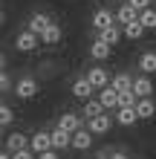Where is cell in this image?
Returning <instances> with one entry per match:
<instances>
[{"label": "cell", "mask_w": 156, "mask_h": 159, "mask_svg": "<svg viewBox=\"0 0 156 159\" xmlns=\"http://www.w3.org/2000/svg\"><path fill=\"white\" fill-rule=\"evenodd\" d=\"M38 43H41V35L23 29V32H17V38H15V49H17V52H32Z\"/></svg>", "instance_id": "cell-1"}, {"label": "cell", "mask_w": 156, "mask_h": 159, "mask_svg": "<svg viewBox=\"0 0 156 159\" xmlns=\"http://www.w3.org/2000/svg\"><path fill=\"white\" fill-rule=\"evenodd\" d=\"M15 93H17V98H35V96H38V81H35L32 75L17 78V84H15Z\"/></svg>", "instance_id": "cell-2"}, {"label": "cell", "mask_w": 156, "mask_h": 159, "mask_svg": "<svg viewBox=\"0 0 156 159\" xmlns=\"http://www.w3.org/2000/svg\"><path fill=\"white\" fill-rule=\"evenodd\" d=\"M67 148H72V133L69 130H64V127H55L52 130V151H67Z\"/></svg>", "instance_id": "cell-3"}, {"label": "cell", "mask_w": 156, "mask_h": 159, "mask_svg": "<svg viewBox=\"0 0 156 159\" xmlns=\"http://www.w3.org/2000/svg\"><path fill=\"white\" fill-rule=\"evenodd\" d=\"M29 148L35 153H47V151H52V133H43V130H38L32 139H29Z\"/></svg>", "instance_id": "cell-4"}, {"label": "cell", "mask_w": 156, "mask_h": 159, "mask_svg": "<svg viewBox=\"0 0 156 159\" xmlns=\"http://www.w3.org/2000/svg\"><path fill=\"white\" fill-rule=\"evenodd\" d=\"M87 78H90V84H93L96 90H104V87H110V84H113V78L107 75L104 67H93V70L87 72Z\"/></svg>", "instance_id": "cell-5"}, {"label": "cell", "mask_w": 156, "mask_h": 159, "mask_svg": "<svg viewBox=\"0 0 156 159\" xmlns=\"http://www.w3.org/2000/svg\"><path fill=\"white\" fill-rule=\"evenodd\" d=\"M93 84H90V78L87 75H81V78H75L72 81V96L75 98H84V101H90V96H93Z\"/></svg>", "instance_id": "cell-6"}, {"label": "cell", "mask_w": 156, "mask_h": 159, "mask_svg": "<svg viewBox=\"0 0 156 159\" xmlns=\"http://www.w3.org/2000/svg\"><path fill=\"white\" fill-rule=\"evenodd\" d=\"M93 136L96 133H90V127L75 130V133H72V148H75V151H87V148L93 145Z\"/></svg>", "instance_id": "cell-7"}, {"label": "cell", "mask_w": 156, "mask_h": 159, "mask_svg": "<svg viewBox=\"0 0 156 159\" xmlns=\"http://www.w3.org/2000/svg\"><path fill=\"white\" fill-rule=\"evenodd\" d=\"M29 139H32V136H23V133H9V136H6V151H9V153L23 151V148H29Z\"/></svg>", "instance_id": "cell-8"}, {"label": "cell", "mask_w": 156, "mask_h": 159, "mask_svg": "<svg viewBox=\"0 0 156 159\" xmlns=\"http://www.w3.org/2000/svg\"><path fill=\"white\" fill-rule=\"evenodd\" d=\"M49 23H52V17H49V15H43V12H35V15L29 17V23H26V29H29V32H35V35H41V32L47 29Z\"/></svg>", "instance_id": "cell-9"}, {"label": "cell", "mask_w": 156, "mask_h": 159, "mask_svg": "<svg viewBox=\"0 0 156 159\" xmlns=\"http://www.w3.org/2000/svg\"><path fill=\"white\" fill-rule=\"evenodd\" d=\"M98 98H101L104 110H118V107H122V98H118V90H113V87H104Z\"/></svg>", "instance_id": "cell-10"}, {"label": "cell", "mask_w": 156, "mask_h": 159, "mask_svg": "<svg viewBox=\"0 0 156 159\" xmlns=\"http://www.w3.org/2000/svg\"><path fill=\"white\" fill-rule=\"evenodd\" d=\"M133 93L139 98H150V93H153V81H150V75H139L133 81Z\"/></svg>", "instance_id": "cell-11"}, {"label": "cell", "mask_w": 156, "mask_h": 159, "mask_svg": "<svg viewBox=\"0 0 156 159\" xmlns=\"http://www.w3.org/2000/svg\"><path fill=\"white\" fill-rule=\"evenodd\" d=\"M61 35H64V32H61V26L52 20V23L47 26V29L41 32V43H47V46H55V43L61 41Z\"/></svg>", "instance_id": "cell-12"}, {"label": "cell", "mask_w": 156, "mask_h": 159, "mask_svg": "<svg viewBox=\"0 0 156 159\" xmlns=\"http://www.w3.org/2000/svg\"><path fill=\"white\" fill-rule=\"evenodd\" d=\"M87 127H90V133H96V136H101L110 130V113H101V116H96L93 121H87Z\"/></svg>", "instance_id": "cell-13"}, {"label": "cell", "mask_w": 156, "mask_h": 159, "mask_svg": "<svg viewBox=\"0 0 156 159\" xmlns=\"http://www.w3.org/2000/svg\"><path fill=\"white\" fill-rule=\"evenodd\" d=\"M113 23H116V17L110 15V9H98V12L93 15V26H96L98 32L107 29V26H113Z\"/></svg>", "instance_id": "cell-14"}, {"label": "cell", "mask_w": 156, "mask_h": 159, "mask_svg": "<svg viewBox=\"0 0 156 159\" xmlns=\"http://www.w3.org/2000/svg\"><path fill=\"white\" fill-rule=\"evenodd\" d=\"M116 121H118V125H124V127H130V125L139 121V113H136V107H118Z\"/></svg>", "instance_id": "cell-15"}, {"label": "cell", "mask_w": 156, "mask_h": 159, "mask_svg": "<svg viewBox=\"0 0 156 159\" xmlns=\"http://www.w3.org/2000/svg\"><path fill=\"white\" fill-rule=\"evenodd\" d=\"M122 35H124V29H118V26L113 23V26H107V29L98 32V38H101L104 43H110V46H116L118 41H122Z\"/></svg>", "instance_id": "cell-16"}, {"label": "cell", "mask_w": 156, "mask_h": 159, "mask_svg": "<svg viewBox=\"0 0 156 159\" xmlns=\"http://www.w3.org/2000/svg\"><path fill=\"white\" fill-rule=\"evenodd\" d=\"M139 15H142V12H136V9H133L130 3H124V6H122V9H118V12H116V20L127 26V23H133V20H139Z\"/></svg>", "instance_id": "cell-17"}, {"label": "cell", "mask_w": 156, "mask_h": 159, "mask_svg": "<svg viewBox=\"0 0 156 159\" xmlns=\"http://www.w3.org/2000/svg\"><path fill=\"white\" fill-rule=\"evenodd\" d=\"M110 49H113L110 43H104L101 38H96V41H93V46H90V55H93L96 61H104V58H110Z\"/></svg>", "instance_id": "cell-18"}, {"label": "cell", "mask_w": 156, "mask_h": 159, "mask_svg": "<svg viewBox=\"0 0 156 159\" xmlns=\"http://www.w3.org/2000/svg\"><path fill=\"white\" fill-rule=\"evenodd\" d=\"M58 127L69 130V133H75V130H81V119H78L75 113H61V119H58Z\"/></svg>", "instance_id": "cell-19"}, {"label": "cell", "mask_w": 156, "mask_h": 159, "mask_svg": "<svg viewBox=\"0 0 156 159\" xmlns=\"http://www.w3.org/2000/svg\"><path fill=\"white\" fill-rule=\"evenodd\" d=\"M139 70H142V75H153L156 72V52H142Z\"/></svg>", "instance_id": "cell-20"}, {"label": "cell", "mask_w": 156, "mask_h": 159, "mask_svg": "<svg viewBox=\"0 0 156 159\" xmlns=\"http://www.w3.org/2000/svg\"><path fill=\"white\" fill-rule=\"evenodd\" d=\"M101 113H104L101 98H90V101H84V116H87V121H93L96 116H101Z\"/></svg>", "instance_id": "cell-21"}, {"label": "cell", "mask_w": 156, "mask_h": 159, "mask_svg": "<svg viewBox=\"0 0 156 159\" xmlns=\"http://www.w3.org/2000/svg\"><path fill=\"white\" fill-rule=\"evenodd\" d=\"M133 81L136 78H130L127 72H118V75H113V84H110V87L118 90V93H127V90H133Z\"/></svg>", "instance_id": "cell-22"}, {"label": "cell", "mask_w": 156, "mask_h": 159, "mask_svg": "<svg viewBox=\"0 0 156 159\" xmlns=\"http://www.w3.org/2000/svg\"><path fill=\"white\" fill-rule=\"evenodd\" d=\"M136 113H139V119H153V116H156V104H153V98H139V104H136Z\"/></svg>", "instance_id": "cell-23"}, {"label": "cell", "mask_w": 156, "mask_h": 159, "mask_svg": "<svg viewBox=\"0 0 156 159\" xmlns=\"http://www.w3.org/2000/svg\"><path fill=\"white\" fill-rule=\"evenodd\" d=\"M148 32L145 26L139 23V20H133V23H127L124 26V38H130V41H142V35Z\"/></svg>", "instance_id": "cell-24"}, {"label": "cell", "mask_w": 156, "mask_h": 159, "mask_svg": "<svg viewBox=\"0 0 156 159\" xmlns=\"http://www.w3.org/2000/svg\"><path fill=\"white\" fill-rule=\"evenodd\" d=\"M139 23L145 26V29H156V9H145V12L139 15Z\"/></svg>", "instance_id": "cell-25"}, {"label": "cell", "mask_w": 156, "mask_h": 159, "mask_svg": "<svg viewBox=\"0 0 156 159\" xmlns=\"http://www.w3.org/2000/svg\"><path fill=\"white\" fill-rule=\"evenodd\" d=\"M0 121H3V127H9V125L15 121V113H12V107H9V104L0 107Z\"/></svg>", "instance_id": "cell-26"}, {"label": "cell", "mask_w": 156, "mask_h": 159, "mask_svg": "<svg viewBox=\"0 0 156 159\" xmlns=\"http://www.w3.org/2000/svg\"><path fill=\"white\" fill-rule=\"evenodd\" d=\"M12 159H38V153H35L32 148H23V151H17V153H12Z\"/></svg>", "instance_id": "cell-27"}, {"label": "cell", "mask_w": 156, "mask_h": 159, "mask_svg": "<svg viewBox=\"0 0 156 159\" xmlns=\"http://www.w3.org/2000/svg\"><path fill=\"white\" fill-rule=\"evenodd\" d=\"M0 87H3V93H9V90L15 93V84H12V75H9L6 70H3V78H0Z\"/></svg>", "instance_id": "cell-28"}, {"label": "cell", "mask_w": 156, "mask_h": 159, "mask_svg": "<svg viewBox=\"0 0 156 159\" xmlns=\"http://www.w3.org/2000/svg\"><path fill=\"white\" fill-rule=\"evenodd\" d=\"M127 3H130L136 12H145V9H150V0H127Z\"/></svg>", "instance_id": "cell-29"}, {"label": "cell", "mask_w": 156, "mask_h": 159, "mask_svg": "<svg viewBox=\"0 0 156 159\" xmlns=\"http://www.w3.org/2000/svg\"><path fill=\"white\" fill-rule=\"evenodd\" d=\"M101 159H130L124 151H113V153H101Z\"/></svg>", "instance_id": "cell-30"}, {"label": "cell", "mask_w": 156, "mask_h": 159, "mask_svg": "<svg viewBox=\"0 0 156 159\" xmlns=\"http://www.w3.org/2000/svg\"><path fill=\"white\" fill-rule=\"evenodd\" d=\"M38 159H61L58 151H47V153H38Z\"/></svg>", "instance_id": "cell-31"}, {"label": "cell", "mask_w": 156, "mask_h": 159, "mask_svg": "<svg viewBox=\"0 0 156 159\" xmlns=\"http://www.w3.org/2000/svg\"><path fill=\"white\" fill-rule=\"evenodd\" d=\"M0 159H12V153H9V151H3V153H0Z\"/></svg>", "instance_id": "cell-32"}]
</instances>
